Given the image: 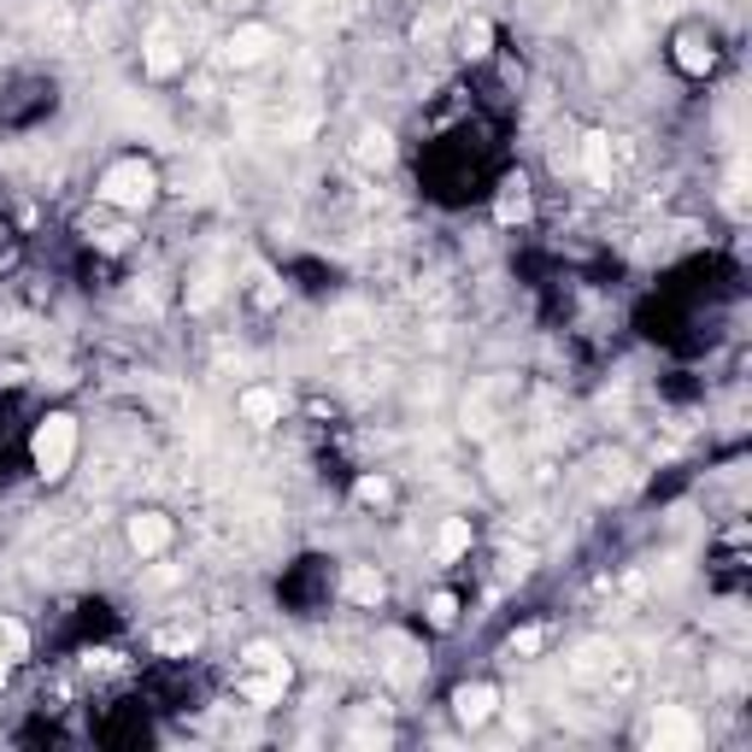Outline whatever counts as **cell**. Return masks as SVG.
<instances>
[{"label":"cell","instance_id":"1","mask_svg":"<svg viewBox=\"0 0 752 752\" xmlns=\"http://www.w3.org/2000/svg\"><path fill=\"white\" fill-rule=\"evenodd\" d=\"M242 694L253 699V706H277V699L288 694V659L277 653V646L253 641L242 653Z\"/></svg>","mask_w":752,"mask_h":752},{"label":"cell","instance_id":"2","mask_svg":"<svg viewBox=\"0 0 752 752\" xmlns=\"http://www.w3.org/2000/svg\"><path fill=\"white\" fill-rule=\"evenodd\" d=\"M30 458H36V471L47 476V483H59V476L71 471V458H77V423L65 418V412L42 418L36 441H30Z\"/></svg>","mask_w":752,"mask_h":752},{"label":"cell","instance_id":"3","mask_svg":"<svg viewBox=\"0 0 752 752\" xmlns=\"http://www.w3.org/2000/svg\"><path fill=\"white\" fill-rule=\"evenodd\" d=\"M100 200L118 212H142L153 200V165L147 159H118L107 177H100Z\"/></svg>","mask_w":752,"mask_h":752},{"label":"cell","instance_id":"4","mask_svg":"<svg viewBox=\"0 0 752 752\" xmlns=\"http://www.w3.org/2000/svg\"><path fill=\"white\" fill-rule=\"evenodd\" d=\"M646 741H653L659 752H688L699 747V723L682 706H659L653 711V729H646Z\"/></svg>","mask_w":752,"mask_h":752},{"label":"cell","instance_id":"5","mask_svg":"<svg viewBox=\"0 0 752 752\" xmlns=\"http://www.w3.org/2000/svg\"><path fill=\"white\" fill-rule=\"evenodd\" d=\"M270 47H277V30H265V24H242V30H230V42H224V65L247 71V65L270 59Z\"/></svg>","mask_w":752,"mask_h":752},{"label":"cell","instance_id":"6","mask_svg":"<svg viewBox=\"0 0 752 752\" xmlns=\"http://www.w3.org/2000/svg\"><path fill=\"white\" fill-rule=\"evenodd\" d=\"M142 65H147V77H177V71H183V42H177V30H170V24H153L147 42H142Z\"/></svg>","mask_w":752,"mask_h":752},{"label":"cell","instance_id":"7","mask_svg":"<svg viewBox=\"0 0 752 752\" xmlns=\"http://www.w3.org/2000/svg\"><path fill=\"white\" fill-rule=\"evenodd\" d=\"M130 546L142 559H159L170 546V518H165V511H135V518H130Z\"/></svg>","mask_w":752,"mask_h":752},{"label":"cell","instance_id":"8","mask_svg":"<svg viewBox=\"0 0 752 752\" xmlns=\"http://www.w3.org/2000/svg\"><path fill=\"white\" fill-rule=\"evenodd\" d=\"M494 706H500V694H494L488 682H465V688L453 694V711H458V723H465V729L488 723V717H494Z\"/></svg>","mask_w":752,"mask_h":752},{"label":"cell","instance_id":"9","mask_svg":"<svg viewBox=\"0 0 752 752\" xmlns=\"http://www.w3.org/2000/svg\"><path fill=\"white\" fill-rule=\"evenodd\" d=\"M583 177L594 188H611V135L606 130H588L583 135Z\"/></svg>","mask_w":752,"mask_h":752},{"label":"cell","instance_id":"10","mask_svg":"<svg viewBox=\"0 0 752 752\" xmlns=\"http://www.w3.org/2000/svg\"><path fill=\"white\" fill-rule=\"evenodd\" d=\"M235 412L247 423H259V430H270V423H283V395L277 388H247V395L235 400Z\"/></svg>","mask_w":752,"mask_h":752},{"label":"cell","instance_id":"11","mask_svg":"<svg viewBox=\"0 0 752 752\" xmlns=\"http://www.w3.org/2000/svg\"><path fill=\"white\" fill-rule=\"evenodd\" d=\"M353 159L365 165V170H383L388 159H395V135H388V130H358V142H353Z\"/></svg>","mask_w":752,"mask_h":752},{"label":"cell","instance_id":"12","mask_svg":"<svg viewBox=\"0 0 752 752\" xmlns=\"http://www.w3.org/2000/svg\"><path fill=\"white\" fill-rule=\"evenodd\" d=\"M341 594H347V600L353 606H383V576H376L371 571V564H353V571H347V583H341Z\"/></svg>","mask_w":752,"mask_h":752},{"label":"cell","instance_id":"13","mask_svg":"<svg viewBox=\"0 0 752 752\" xmlns=\"http://www.w3.org/2000/svg\"><path fill=\"white\" fill-rule=\"evenodd\" d=\"M676 65H682L688 77H706L711 65H717V47L699 42V36H682V42H676Z\"/></svg>","mask_w":752,"mask_h":752},{"label":"cell","instance_id":"14","mask_svg":"<svg viewBox=\"0 0 752 752\" xmlns=\"http://www.w3.org/2000/svg\"><path fill=\"white\" fill-rule=\"evenodd\" d=\"M465 546H471V518H447V523H441V535H435V559L453 564Z\"/></svg>","mask_w":752,"mask_h":752},{"label":"cell","instance_id":"15","mask_svg":"<svg viewBox=\"0 0 752 752\" xmlns=\"http://www.w3.org/2000/svg\"><path fill=\"white\" fill-rule=\"evenodd\" d=\"M24 646H30V635H24V623H12V618H0V682H7V671L24 659Z\"/></svg>","mask_w":752,"mask_h":752},{"label":"cell","instance_id":"16","mask_svg":"<svg viewBox=\"0 0 752 752\" xmlns=\"http://www.w3.org/2000/svg\"><path fill=\"white\" fill-rule=\"evenodd\" d=\"M494 212H500V224H523V218H529V188H523V177H511V183L500 188V207H494Z\"/></svg>","mask_w":752,"mask_h":752},{"label":"cell","instance_id":"17","mask_svg":"<svg viewBox=\"0 0 752 752\" xmlns=\"http://www.w3.org/2000/svg\"><path fill=\"white\" fill-rule=\"evenodd\" d=\"M611 664H618V653H611L606 641H588L583 653H576V664H571V671H576V676H600V671H611Z\"/></svg>","mask_w":752,"mask_h":752},{"label":"cell","instance_id":"18","mask_svg":"<svg viewBox=\"0 0 752 752\" xmlns=\"http://www.w3.org/2000/svg\"><path fill=\"white\" fill-rule=\"evenodd\" d=\"M458 42H465V54H471V59H483V54H488V42H494L488 19H471L465 30H458Z\"/></svg>","mask_w":752,"mask_h":752},{"label":"cell","instance_id":"19","mask_svg":"<svg viewBox=\"0 0 752 752\" xmlns=\"http://www.w3.org/2000/svg\"><path fill=\"white\" fill-rule=\"evenodd\" d=\"M383 646L395 653V659H388V671H395V676H412L418 671V664H412V641H406V635H388Z\"/></svg>","mask_w":752,"mask_h":752},{"label":"cell","instance_id":"20","mask_svg":"<svg viewBox=\"0 0 752 752\" xmlns=\"http://www.w3.org/2000/svg\"><path fill=\"white\" fill-rule=\"evenodd\" d=\"M546 646V629H518V635H511V659H535Z\"/></svg>","mask_w":752,"mask_h":752},{"label":"cell","instance_id":"21","mask_svg":"<svg viewBox=\"0 0 752 752\" xmlns=\"http://www.w3.org/2000/svg\"><path fill=\"white\" fill-rule=\"evenodd\" d=\"M358 506H383L388 500V476H358Z\"/></svg>","mask_w":752,"mask_h":752},{"label":"cell","instance_id":"22","mask_svg":"<svg viewBox=\"0 0 752 752\" xmlns=\"http://www.w3.org/2000/svg\"><path fill=\"white\" fill-rule=\"evenodd\" d=\"M453 618H458V600H453V594H435V600H430V623L447 629Z\"/></svg>","mask_w":752,"mask_h":752},{"label":"cell","instance_id":"23","mask_svg":"<svg viewBox=\"0 0 752 752\" xmlns=\"http://www.w3.org/2000/svg\"><path fill=\"white\" fill-rule=\"evenodd\" d=\"M212 300H218V277H212V270H207V277L195 283V295H188V306H195V312H207Z\"/></svg>","mask_w":752,"mask_h":752},{"label":"cell","instance_id":"24","mask_svg":"<svg viewBox=\"0 0 752 752\" xmlns=\"http://www.w3.org/2000/svg\"><path fill=\"white\" fill-rule=\"evenodd\" d=\"M183 646H195L188 629H165V635H159V653H183Z\"/></svg>","mask_w":752,"mask_h":752}]
</instances>
